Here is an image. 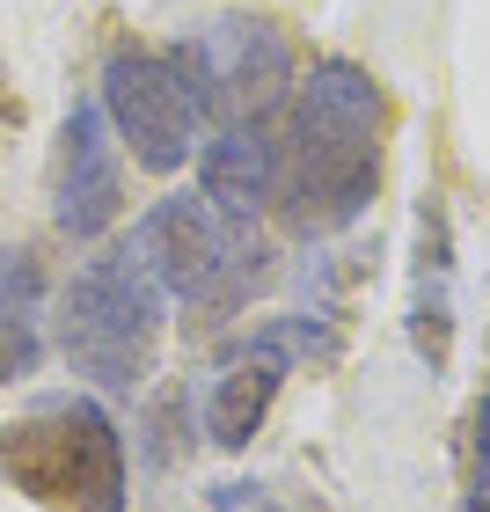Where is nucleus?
<instances>
[{
  "label": "nucleus",
  "mask_w": 490,
  "mask_h": 512,
  "mask_svg": "<svg viewBox=\"0 0 490 512\" xmlns=\"http://www.w3.org/2000/svg\"><path fill=\"white\" fill-rule=\"evenodd\" d=\"M381 81L352 59H315L271 125V213L293 235H337L381 191Z\"/></svg>",
  "instance_id": "nucleus-1"
},
{
  "label": "nucleus",
  "mask_w": 490,
  "mask_h": 512,
  "mask_svg": "<svg viewBox=\"0 0 490 512\" xmlns=\"http://www.w3.org/2000/svg\"><path fill=\"white\" fill-rule=\"evenodd\" d=\"M161 308L169 293L154 286V271L139 264V249H110L96 264H81L59 293V352L81 381H96L103 395H132L154 374L161 352Z\"/></svg>",
  "instance_id": "nucleus-2"
},
{
  "label": "nucleus",
  "mask_w": 490,
  "mask_h": 512,
  "mask_svg": "<svg viewBox=\"0 0 490 512\" xmlns=\"http://www.w3.org/2000/svg\"><path fill=\"white\" fill-rule=\"evenodd\" d=\"M0 469L44 512H125V432L96 395H52L0 432Z\"/></svg>",
  "instance_id": "nucleus-3"
},
{
  "label": "nucleus",
  "mask_w": 490,
  "mask_h": 512,
  "mask_svg": "<svg viewBox=\"0 0 490 512\" xmlns=\"http://www.w3.org/2000/svg\"><path fill=\"white\" fill-rule=\"evenodd\" d=\"M132 249L169 300H198V308H220V315L242 308L249 286H264V271H271L256 220H227L205 191H169L139 220Z\"/></svg>",
  "instance_id": "nucleus-4"
},
{
  "label": "nucleus",
  "mask_w": 490,
  "mask_h": 512,
  "mask_svg": "<svg viewBox=\"0 0 490 512\" xmlns=\"http://www.w3.org/2000/svg\"><path fill=\"white\" fill-rule=\"evenodd\" d=\"M176 74L191 81L205 125H271V110L293 96V44L264 15H213L183 44H169Z\"/></svg>",
  "instance_id": "nucleus-5"
},
{
  "label": "nucleus",
  "mask_w": 490,
  "mask_h": 512,
  "mask_svg": "<svg viewBox=\"0 0 490 512\" xmlns=\"http://www.w3.org/2000/svg\"><path fill=\"white\" fill-rule=\"evenodd\" d=\"M103 118L132 147L139 169H154V176H176L198 147V125H205L191 81L176 74L169 52H118L110 59L103 66Z\"/></svg>",
  "instance_id": "nucleus-6"
},
{
  "label": "nucleus",
  "mask_w": 490,
  "mask_h": 512,
  "mask_svg": "<svg viewBox=\"0 0 490 512\" xmlns=\"http://www.w3.org/2000/svg\"><path fill=\"white\" fill-rule=\"evenodd\" d=\"M125 213V154L110 132L103 103H74L59 125V161H52V220L59 235L96 242Z\"/></svg>",
  "instance_id": "nucleus-7"
},
{
  "label": "nucleus",
  "mask_w": 490,
  "mask_h": 512,
  "mask_svg": "<svg viewBox=\"0 0 490 512\" xmlns=\"http://www.w3.org/2000/svg\"><path fill=\"white\" fill-rule=\"evenodd\" d=\"M300 344H308V322H271V330L249 337V352L227 359V374L205 395V432H213V447H249L256 439L271 395L286 388L293 359H300Z\"/></svg>",
  "instance_id": "nucleus-8"
},
{
  "label": "nucleus",
  "mask_w": 490,
  "mask_h": 512,
  "mask_svg": "<svg viewBox=\"0 0 490 512\" xmlns=\"http://www.w3.org/2000/svg\"><path fill=\"white\" fill-rule=\"evenodd\" d=\"M454 227H447V205L425 198L417 205V271H410V344L425 359V374H447L454 359Z\"/></svg>",
  "instance_id": "nucleus-9"
},
{
  "label": "nucleus",
  "mask_w": 490,
  "mask_h": 512,
  "mask_svg": "<svg viewBox=\"0 0 490 512\" xmlns=\"http://www.w3.org/2000/svg\"><path fill=\"white\" fill-rule=\"evenodd\" d=\"M198 191L227 220H256L271 205V125H227L198 154Z\"/></svg>",
  "instance_id": "nucleus-10"
},
{
  "label": "nucleus",
  "mask_w": 490,
  "mask_h": 512,
  "mask_svg": "<svg viewBox=\"0 0 490 512\" xmlns=\"http://www.w3.org/2000/svg\"><path fill=\"white\" fill-rule=\"evenodd\" d=\"M44 352V271L30 249H0V381L37 374Z\"/></svg>",
  "instance_id": "nucleus-11"
},
{
  "label": "nucleus",
  "mask_w": 490,
  "mask_h": 512,
  "mask_svg": "<svg viewBox=\"0 0 490 512\" xmlns=\"http://www.w3.org/2000/svg\"><path fill=\"white\" fill-rule=\"evenodd\" d=\"M476 461H483V483H490V395H483V410H476Z\"/></svg>",
  "instance_id": "nucleus-12"
},
{
  "label": "nucleus",
  "mask_w": 490,
  "mask_h": 512,
  "mask_svg": "<svg viewBox=\"0 0 490 512\" xmlns=\"http://www.w3.org/2000/svg\"><path fill=\"white\" fill-rule=\"evenodd\" d=\"M469 512H490V483H476V498H469Z\"/></svg>",
  "instance_id": "nucleus-13"
}]
</instances>
